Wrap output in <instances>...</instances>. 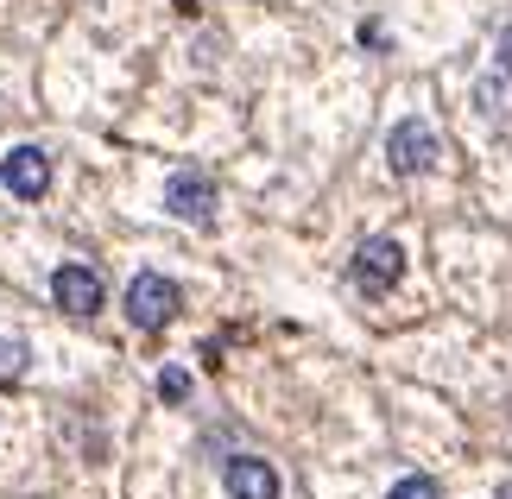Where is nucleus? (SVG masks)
Returning <instances> with one entry per match:
<instances>
[{"label": "nucleus", "instance_id": "obj_1", "mask_svg": "<svg viewBox=\"0 0 512 499\" xmlns=\"http://www.w3.org/2000/svg\"><path fill=\"white\" fill-rule=\"evenodd\" d=\"M171 316H177V285H171L165 272H140L127 285V323L152 335V329H165Z\"/></svg>", "mask_w": 512, "mask_h": 499}, {"label": "nucleus", "instance_id": "obj_2", "mask_svg": "<svg viewBox=\"0 0 512 499\" xmlns=\"http://www.w3.org/2000/svg\"><path fill=\"white\" fill-rule=\"evenodd\" d=\"M443 158V139L430 133L424 121H399L386 133V165L399 171V177H418V171H430Z\"/></svg>", "mask_w": 512, "mask_h": 499}, {"label": "nucleus", "instance_id": "obj_3", "mask_svg": "<svg viewBox=\"0 0 512 499\" xmlns=\"http://www.w3.org/2000/svg\"><path fill=\"white\" fill-rule=\"evenodd\" d=\"M51 297H57V310H70V316H95V310H102V297H108V285H102V272H95V266L64 259V266L51 272Z\"/></svg>", "mask_w": 512, "mask_h": 499}, {"label": "nucleus", "instance_id": "obj_4", "mask_svg": "<svg viewBox=\"0 0 512 499\" xmlns=\"http://www.w3.org/2000/svg\"><path fill=\"white\" fill-rule=\"evenodd\" d=\"M399 278H405V247L399 241H386V234H380V241H367L361 253H354V285H361V291L380 297V291L399 285Z\"/></svg>", "mask_w": 512, "mask_h": 499}, {"label": "nucleus", "instance_id": "obj_5", "mask_svg": "<svg viewBox=\"0 0 512 499\" xmlns=\"http://www.w3.org/2000/svg\"><path fill=\"white\" fill-rule=\"evenodd\" d=\"M165 209L177 215V222L203 228V222H215V184H209L203 171H177L171 184H165Z\"/></svg>", "mask_w": 512, "mask_h": 499}, {"label": "nucleus", "instance_id": "obj_6", "mask_svg": "<svg viewBox=\"0 0 512 499\" xmlns=\"http://www.w3.org/2000/svg\"><path fill=\"white\" fill-rule=\"evenodd\" d=\"M0 177H7V190H13V196L38 203V196L51 190V158L38 152V146H13V152H7V165H0Z\"/></svg>", "mask_w": 512, "mask_h": 499}, {"label": "nucleus", "instance_id": "obj_7", "mask_svg": "<svg viewBox=\"0 0 512 499\" xmlns=\"http://www.w3.org/2000/svg\"><path fill=\"white\" fill-rule=\"evenodd\" d=\"M222 481H228L234 499H279V468L260 462V455H234L222 468Z\"/></svg>", "mask_w": 512, "mask_h": 499}, {"label": "nucleus", "instance_id": "obj_8", "mask_svg": "<svg viewBox=\"0 0 512 499\" xmlns=\"http://www.w3.org/2000/svg\"><path fill=\"white\" fill-rule=\"evenodd\" d=\"M386 499H443V487H437V481H430V474H405V481H399V487H392Z\"/></svg>", "mask_w": 512, "mask_h": 499}, {"label": "nucleus", "instance_id": "obj_9", "mask_svg": "<svg viewBox=\"0 0 512 499\" xmlns=\"http://www.w3.org/2000/svg\"><path fill=\"white\" fill-rule=\"evenodd\" d=\"M26 373V342H0V379H19Z\"/></svg>", "mask_w": 512, "mask_h": 499}, {"label": "nucleus", "instance_id": "obj_10", "mask_svg": "<svg viewBox=\"0 0 512 499\" xmlns=\"http://www.w3.org/2000/svg\"><path fill=\"white\" fill-rule=\"evenodd\" d=\"M159 392H165V398H171V405H177V398H184V392H190V373H177V367H171V373L159 379Z\"/></svg>", "mask_w": 512, "mask_h": 499}, {"label": "nucleus", "instance_id": "obj_11", "mask_svg": "<svg viewBox=\"0 0 512 499\" xmlns=\"http://www.w3.org/2000/svg\"><path fill=\"white\" fill-rule=\"evenodd\" d=\"M500 70L512 76V32H500Z\"/></svg>", "mask_w": 512, "mask_h": 499}, {"label": "nucleus", "instance_id": "obj_12", "mask_svg": "<svg viewBox=\"0 0 512 499\" xmlns=\"http://www.w3.org/2000/svg\"><path fill=\"white\" fill-rule=\"evenodd\" d=\"M494 499H512V481H506V487H500V493H494Z\"/></svg>", "mask_w": 512, "mask_h": 499}]
</instances>
